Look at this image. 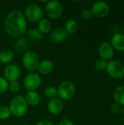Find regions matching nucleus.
Segmentation results:
<instances>
[{"label":"nucleus","instance_id":"5701e85b","mask_svg":"<svg viewBox=\"0 0 124 125\" xmlns=\"http://www.w3.org/2000/svg\"><path fill=\"white\" fill-rule=\"evenodd\" d=\"M44 94L47 98L53 99L58 95V89L54 86H48L44 90Z\"/></svg>","mask_w":124,"mask_h":125},{"label":"nucleus","instance_id":"6e6552de","mask_svg":"<svg viewBox=\"0 0 124 125\" xmlns=\"http://www.w3.org/2000/svg\"><path fill=\"white\" fill-rule=\"evenodd\" d=\"M41 83V77L39 74L34 72L29 73L23 79V86L28 91H35L39 87Z\"/></svg>","mask_w":124,"mask_h":125},{"label":"nucleus","instance_id":"39448f33","mask_svg":"<svg viewBox=\"0 0 124 125\" xmlns=\"http://www.w3.org/2000/svg\"><path fill=\"white\" fill-rule=\"evenodd\" d=\"M24 16L26 19L32 23L39 22L43 18V11L42 9L36 4H28L24 11Z\"/></svg>","mask_w":124,"mask_h":125},{"label":"nucleus","instance_id":"423d86ee","mask_svg":"<svg viewBox=\"0 0 124 125\" xmlns=\"http://www.w3.org/2000/svg\"><path fill=\"white\" fill-rule=\"evenodd\" d=\"M45 11L48 18L56 20L61 16L64 11V7L60 1L57 0H50L46 4Z\"/></svg>","mask_w":124,"mask_h":125},{"label":"nucleus","instance_id":"412c9836","mask_svg":"<svg viewBox=\"0 0 124 125\" xmlns=\"http://www.w3.org/2000/svg\"><path fill=\"white\" fill-rule=\"evenodd\" d=\"M28 47V42L25 38H19L14 43V50L17 53H21Z\"/></svg>","mask_w":124,"mask_h":125},{"label":"nucleus","instance_id":"f03ea898","mask_svg":"<svg viewBox=\"0 0 124 125\" xmlns=\"http://www.w3.org/2000/svg\"><path fill=\"white\" fill-rule=\"evenodd\" d=\"M9 108L11 114L16 117H22L28 111V104L24 97L17 95L11 100Z\"/></svg>","mask_w":124,"mask_h":125},{"label":"nucleus","instance_id":"9b49d317","mask_svg":"<svg viewBox=\"0 0 124 125\" xmlns=\"http://www.w3.org/2000/svg\"><path fill=\"white\" fill-rule=\"evenodd\" d=\"M98 53L100 59L105 61H110L114 56V49L108 42H102L98 48Z\"/></svg>","mask_w":124,"mask_h":125},{"label":"nucleus","instance_id":"7c9ffc66","mask_svg":"<svg viewBox=\"0 0 124 125\" xmlns=\"http://www.w3.org/2000/svg\"><path fill=\"white\" fill-rule=\"evenodd\" d=\"M58 125H75L73 123V122H72L71 120L68 119H64Z\"/></svg>","mask_w":124,"mask_h":125},{"label":"nucleus","instance_id":"4468645a","mask_svg":"<svg viewBox=\"0 0 124 125\" xmlns=\"http://www.w3.org/2000/svg\"><path fill=\"white\" fill-rule=\"evenodd\" d=\"M110 45L114 50L118 51H124V34L121 33L114 34L110 39Z\"/></svg>","mask_w":124,"mask_h":125},{"label":"nucleus","instance_id":"7ed1b4c3","mask_svg":"<svg viewBox=\"0 0 124 125\" xmlns=\"http://www.w3.org/2000/svg\"><path fill=\"white\" fill-rule=\"evenodd\" d=\"M58 89V95L62 100H69L75 94L76 87L71 81H64L61 83Z\"/></svg>","mask_w":124,"mask_h":125},{"label":"nucleus","instance_id":"1a4fd4ad","mask_svg":"<svg viewBox=\"0 0 124 125\" xmlns=\"http://www.w3.org/2000/svg\"><path fill=\"white\" fill-rule=\"evenodd\" d=\"M110 10L109 4L106 1H97L94 2L91 9L93 15L99 18L107 16L110 12Z\"/></svg>","mask_w":124,"mask_h":125},{"label":"nucleus","instance_id":"473e14b6","mask_svg":"<svg viewBox=\"0 0 124 125\" xmlns=\"http://www.w3.org/2000/svg\"><path fill=\"white\" fill-rule=\"evenodd\" d=\"M123 31H124V28H123Z\"/></svg>","mask_w":124,"mask_h":125},{"label":"nucleus","instance_id":"c85d7f7f","mask_svg":"<svg viewBox=\"0 0 124 125\" xmlns=\"http://www.w3.org/2000/svg\"><path fill=\"white\" fill-rule=\"evenodd\" d=\"M121 108H122V107H121L120 105H118V103H113V104L111 105V111H112V113H113V114H119V112H120Z\"/></svg>","mask_w":124,"mask_h":125},{"label":"nucleus","instance_id":"0eeeda50","mask_svg":"<svg viewBox=\"0 0 124 125\" xmlns=\"http://www.w3.org/2000/svg\"><path fill=\"white\" fill-rule=\"evenodd\" d=\"M39 62V56L34 51H26L23 56L22 63L26 69L31 73L37 70Z\"/></svg>","mask_w":124,"mask_h":125},{"label":"nucleus","instance_id":"393cba45","mask_svg":"<svg viewBox=\"0 0 124 125\" xmlns=\"http://www.w3.org/2000/svg\"><path fill=\"white\" fill-rule=\"evenodd\" d=\"M107 63V62L106 61H105V60H103L102 59H99L96 60L94 65H95V67H96V70L102 71V70H106Z\"/></svg>","mask_w":124,"mask_h":125},{"label":"nucleus","instance_id":"b1692460","mask_svg":"<svg viewBox=\"0 0 124 125\" xmlns=\"http://www.w3.org/2000/svg\"><path fill=\"white\" fill-rule=\"evenodd\" d=\"M11 116V112L9 107L2 105L0 106V120H6Z\"/></svg>","mask_w":124,"mask_h":125},{"label":"nucleus","instance_id":"f8f14e48","mask_svg":"<svg viewBox=\"0 0 124 125\" xmlns=\"http://www.w3.org/2000/svg\"><path fill=\"white\" fill-rule=\"evenodd\" d=\"M64 108L63 100L59 97H55L49 100L48 103V110L53 115H58L61 113Z\"/></svg>","mask_w":124,"mask_h":125},{"label":"nucleus","instance_id":"f3484780","mask_svg":"<svg viewBox=\"0 0 124 125\" xmlns=\"http://www.w3.org/2000/svg\"><path fill=\"white\" fill-rule=\"evenodd\" d=\"M113 98L115 103L121 106H124V85H120L115 88L113 91Z\"/></svg>","mask_w":124,"mask_h":125},{"label":"nucleus","instance_id":"2f4dec72","mask_svg":"<svg viewBox=\"0 0 124 125\" xmlns=\"http://www.w3.org/2000/svg\"><path fill=\"white\" fill-rule=\"evenodd\" d=\"M119 116H120L121 119L124 122V106L121 108V109L119 112Z\"/></svg>","mask_w":124,"mask_h":125},{"label":"nucleus","instance_id":"c756f323","mask_svg":"<svg viewBox=\"0 0 124 125\" xmlns=\"http://www.w3.org/2000/svg\"><path fill=\"white\" fill-rule=\"evenodd\" d=\"M36 125H54V124L50 121V120H47V119H43V120H41L39 122H38Z\"/></svg>","mask_w":124,"mask_h":125},{"label":"nucleus","instance_id":"20e7f679","mask_svg":"<svg viewBox=\"0 0 124 125\" xmlns=\"http://www.w3.org/2000/svg\"><path fill=\"white\" fill-rule=\"evenodd\" d=\"M106 71L114 79H121L124 76V64L119 60H110L107 63Z\"/></svg>","mask_w":124,"mask_h":125},{"label":"nucleus","instance_id":"cd10ccee","mask_svg":"<svg viewBox=\"0 0 124 125\" xmlns=\"http://www.w3.org/2000/svg\"><path fill=\"white\" fill-rule=\"evenodd\" d=\"M80 16L83 20H90L91 19L94 15L92 14V12L90 9H84L82 10L80 13Z\"/></svg>","mask_w":124,"mask_h":125},{"label":"nucleus","instance_id":"a211bd4d","mask_svg":"<svg viewBox=\"0 0 124 125\" xmlns=\"http://www.w3.org/2000/svg\"><path fill=\"white\" fill-rule=\"evenodd\" d=\"M52 28L51 23L48 18H42L39 21L38 23V30L42 34H47L50 31Z\"/></svg>","mask_w":124,"mask_h":125},{"label":"nucleus","instance_id":"4be33fe9","mask_svg":"<svg viewBox=\"0 0 124 125\" xmlns=\"http://www.w3.org/2000/svg\"><path fill=\"white\" fill-rule=\"evenodd\" d=\"M27 35L30 40H31L33 41H36V42H39L41 40H42V38H43V34L37 29H30L28 31Z\"/></svg>","mask_w":124,"mask_h":125},{"label":"nucleus","instance_id":"f257e3e1","mask_svg":"<svg viewBox=\"0 0 124 125\" xmlns=\"http://www.w3.org/2000/svg\"><path fill=\"white\" fill-rule=\"evenodd\" d=\"M4 29L11 37H20L26 32L27 23L23 13L18 10L10 11L4 21Z\"/></svg>","mask_w":124,"mask_h":125},{"label":"nucleus","instance_id":"ddd939ff","mask_svg":"<svg viewBox=\"0 0 124 125\" xmlns=\"http://www.w3.org/2000/svg\"><path fill=\"white\" fill-rule=\"evenodd\" d=\"M68 37V34L67 33L64 27L59 26L54 29L50 35V40L54 43H60L64 42Z\"/></svg>","mask_w":124,"mask_h":125},{"label":"nucleus","instance_id":"a878e982","mask_svg":"<svg viewBox=\"0 0 124 125\" xmlns=\"http://www.w3.org/2000/svg\"><path fill=\"white\" fill-rule=\"evenodd\" d=\"M9 82L3 77H0V94L6 92L8 89Z\"/></svg>","mask_w":124,"mask_h":125},{"label":"nucleus","instance_id":"9d476101","mask_svg":"<svg viewBox=\"0 0 124 125\" xmlns=\"http://www.w3.org/2000/svg\"><path fill=\"white\" fill-rule=\"evenodd\" d=\"M4 78L8 81H17L20 76V69L15 64H7L4 69Z\"/></svg>","mask_w":124,"mask_h":125},{"label":"nucleus","instance_id":"6ab92c4d","mask_svg":"<svg viewBox=\"0 0 124 125\" xmlns=\"http://www.w3.org/2000/svg\"><path fill=\"white\" fill-rule=\"evenodd\" d=\"M14 58V53L10 49H6L0 52V62L3 64L10 63Z\"/></svg>","mask_w":124,"mask_h":125},{"label":"nucleus","instance_id":"72a5a7b5","mask_svg":"<svg viewBox=\"0 0 124 125\" xmlns=\"http://www.w3.org/2000/svg\"><path fill=\"white\" fill-rule=\"evenodd\" d=\"M28 125V124H26V125Z\"/></svg>","mask_w":124,"mask_h":125},{"label":"nucleus","instance_id":"2eb2a0df","mask_svg":"<svg viewBox=\"0 0 124 125\" xmlns=\"http://www.w3.org/2000/svg\"><path fill=\"white\" fill-rule=\"evenodd\" d=\"M54 69V64L52 61L48 59H45L39 62L37 70L42 75H48L53 72Z\"/></svg>","mask_w":124,"mask_h":125},{"label":"nucleus","instance_id":"dca6fc26","mask_svg":"<svg viewBox=\"0 0 124 125\" xmlns=\"http://www.w3.org/2000/svg\"><path fill=\"white\" fill-rule=\"evenodd\" d=\"M25 99L28 105L31 106H37L41 101L40 95L36 91H28L26 94Z\"/></svg>","mask_w":124,"mask_h":125},{"label":"nucleus","instance_id":"aec40b11","mask_svg":"<svg viewBox=\"0 0 124 125\" xmlns=\"http://www.w3.org/2000/svg\"><path fill=\"white\" fill-rule=\"evenodd\" d=\"M78 24L75 19H69L65 23L64 29L68 34H72L75 33L77 30Z\"/></svg>","mask_w":124,"mask_h":125},{"label":"nucleus","instance_id":"bb28decb","mask_svg":"<svg viewBox=\"0 0 124 125\" xmlns=\"http://www.w3.org/2000/svg\"><path fill=\"white\" fill-rule=\"evenodd\" d=\"M8 89L12 93H17L20 90V84L18 81H12L9 82Z\"/></svg>","mask_w":124,"mask_h":125}]
</instances>
